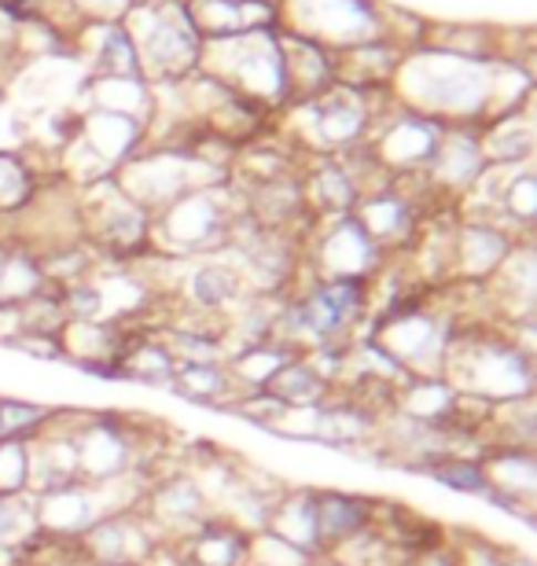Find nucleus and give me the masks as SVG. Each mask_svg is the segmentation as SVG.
<instances>
[{
  "mask_svg": "<svg viewBox=\"0 0 537 566\" xmlns=\"http://www.w3.org/2000/svg\"><path fill=\"white\" fill-rule=\"evenodd\" d=\"M505 566H534V556H530V552H523V548L512 545V552H508V563H505Z\"/></svg>",
  "mask_w": 537,
  "mask_h": 566,
  "instance_id": "obj_36",
  "label": "nucleus"
},
{
  "mask_svg": "<svg viewBox=\"0 0 537 566\" xmlns=\"http://www.w3.org/2000/svg\"><path fill=\"white\" fill-rule=\"evenodd\" d=\"M122 22L133 33L144 77L152 85L180 82L199 71L203 38L192 27L185 0H141Z\"/></svg>",
  "mask_w": 537,
  "mask_h": 566,
  "instance_id": "obj_5",
  "label": "nucleus"
},
{
  "mask_svg": "<svg viewBox=\"0 0 537 566\" xmlns=\"http://www.w3.org/2000/svg\"><path fill=\"white\" fill-rule=\"evenodd\" d=\"M49 177L27 151H0V218H16Z\"/></svg>",
  "mask_w": 537,
  "mask_h": 566,
  "instance_id": "obj_28",
  "label": "nucleus"
},
{
  "mask_svg": "<svg viewBox=\"0 0 537 566\" xmlns=\"http://www.w3.org/2000/svg\"><path fill=\"white\" fill-rule=\"evenodd\" d=\"M478 140H483L486 166H530L534 163V115L530 104L519 111H508L500 118H489L478 126Z\"/></svg>",
  "mask_w": 537,
  "mask_h": 566,
  "instance_id": "obj_23",
  "label": "nucleus"
},
{
  "mask_svg": "<svg viewBox=\"0 0 537 566\" xmlns=\"http://www.w3.org/2000/svg\"><path fill=\"white\" fill-rule=\"evenodd\" d=\"M523 243L508 224L497 218H467L456 213L453 240H450V283L464 287H486L497 276V269L508 262V254Z\"/></svg>",
  "mask_w": 537,
  "mask_h": 566,
  "instance_id": "obj_12",
  "label": "nucleus"
},
{
  "mask_svg": "<svg viewBox=\"0 0 537 566\" xmlns=\"http://www.w3.org/2000/svg\"><path fill=\"white\" fill-rule=\"evenodd\" d=\"M52 420H55V405L0 394V438L33 441V438L41 434V430H49Z\"/></svg>",
  "mask_w": 537,
  "mask_h": 566,
  "instance_id": "obj_30",
  "label": "nucleus"
},
{
  "mask_svg": "<svg viewBox=\"0 0 537 566\" xmlns=\"http://www.w3.org/2000/svg\"><path fill=\"white\" fill-rule=\"evenodd\" d=\"M295 354L288 346H280L277 338H266V343H250V346H239L228 354V376H233L236 390L239 394H255V390H266L272 376L288 365Z\"/></svg>",
  "mask_w": 537,
  "mask_h": 566,
  "instance_id": "obj_26",
  "label": "nucleus"
},
{
  "mask_svg": "<svg viewBox=\"0 0 537 566\" xmlns=\"http://www.w3.org/2000/svg\"><path fill=\"white\" fill-rule=\"evenodd\" d=\"M114 180L136 207L158 213L185 191L225 185L228 169L199 158L188 144H147L141 155H133L122 169H114Z\"/></svg>",
  "mask_w": 537,
  "mask_h": 566,
  "instance_id": "obj_7",
  "label": "nucleus"
},
{
  "mask_svg": "<svg viewBox=\"0 0 537 566\" xmlns=\"http://www.w3.org/2000/svg\"><path fill=\"white\" fill-rule=\"evenodd\" d=\"M71 434L82 482H118L136 471L155 474L158 460L166 457V446L158 438L163 430H147L136 416L74 409Z\"/></svg>",
  "mask_w": 537,
  "mask_h": 566,
  "instance_id": "obj_2",
  "label": "nucleus"
},
{
  "mask_svg": "<svg viewBox=\"0 0 537 566\" xmlns=\"http://www.w3.org/2000/svg\"><path fill=\"white\" fill-rule=\"evenodd\" d=\"M391 258L361 229L353 213L317 218L302 243V276L313 280H375Z\"/></svg>",
  "mask_w": 537,
  "mask_h": 566,
  "instance_id": "obj_8",
  "label": "nucleus"
},
{
  "mask_svg": "<svg viewBox=\"0 0 537 566\" xmlns=\"http://www.w3.org/2000/svg\"><path fill=\"white\" fill-rule=\"evenodd\" d=\"M30 485V449L27 441L0 438V493L16 496Z\"/></svg>",
  "mask_w": 537,
  "mask_h": 566,
  "instance_id": "obj_33",
  "label": "nucleus"
},
{
  "mask_svg": "<svg viewBox=\"0 0 537 566\" xmlns=\"http://www.w3.org/2000/svg\"><path fill=\"white\" fill-rule=\"evenodd\" d=\"M445 379L461 398L483 401L489 409L512 401L534 398V354L516 343L508 327L489 321H464L456 332L450 357H445Z\"/></svg>",
  "mask_w": 537,
  "mask_h": 566,
  "instance_id": "obj_1",
  "label": "nucleus"
},
{
  "mask_svg": "<svg viewBox=\"0 0 537 566\" xmlns=\"http://www.w3.org/2000/svg\"><path fill=\"white\" fill-rule=\"evenodd\" d=\"M483 174H486V155H483V140H478V126H445V137L424 174L434 196L445 207H456L478 185Z\"/></svg>",
  "mask_w": 537,
  "mask_h": 566,
  "instance_id": "obj_14",
  "label": "nucleus"
},
{
  "mask_svg": "<svg viewBox=\"0 0 537 566\" xmlns=\"http://www.w3.org/2000/svg\"><path fill=\"white\" fill-rule=\"evenodd\" d=\"M313 493H317V526H321L324 556L372 526L375 496L335 490V485H324V490H317V485H313Z\"/></svg>",
  "mask_w": 537,
  "mask_h": 566,
  "instance_id": "obj_21",
  "label": "nucleus"
},
{
  "mask_svg": "<svg viewBox=\"0 0 537 566\" xmlns=\"http://www.w3.org/2000/svg\"><path fill=\"white\" fill-rule=\"evenodd\" d=\"M280 30L324 44L328 52L386 38V11L372 0H277Z\"/></svg>",
  "mask_w": 537,
  "mask_h": 566,
  "instance_id": "obj_9",
  "label": "nucleus"
},
{
  "mask_svg": "<svg viewBox=\"0 0 537 566\" xmlns=\"http://www.w3.org/2000/svg\"><path fill=\"white\" fill-rule=\"evenodd\" d=\"M247 545H250V534H244V530L233 526L228 518L214 515L196 534H188L185 541H177V545H169V548L188 566H247Z\"/></svg>",
  "mask_w": 537,
  "mask_h": 566,
  "instance_id": "obj_22",
  "label": "nucleus"
},
{
  "mask_svg": "<svg viewBox=\"0 0 537 566\" xmlns=\"http://www.w3.org/2000/svg\"><path fill=\"white\" fill-rule=\"evenodd\" d=\"M420 474H424V479H431V482H438L442 490L467 493V496H486V471H483V460H478V457H467V452H450V457L431 460Z\"/></svg>",
  "mask_w": 537,
  "mask_h": 566,
  "instance_id": "obj_29",
  "label": "nucleus"
},
{
  "mask_svg": "<svg viewBox=\"0 0 537 566\" xmlns=\"http://www.w3.org/2000/svg\"><path fill=\"white\" fill-rule=\"evenodd\" d=\"M302 196L306 207L313 210V218H339V213H353L361 199V188L339 155H306Z\"/></svg>",
  "mask_w": 537,
  "mask_h": 566,
  "instance_id": "obj_18",
  "label": "nucleus"
},
{
  "mask_svg": "<svg viewBox=\"0 0 537 566\" xmlns=\"http://www.w3.org/2000/svg\"><path fill=\"white\" fill-rule=\"evenodd\" d=\"M0 566H11V556H8V552H0Z\"/></svg>",
  "mask_w": 537,
  "mask_h": 566,
  "instance_id": "obj_38",
  "label": "nucleus"
},
{
  "mask_svg": "<svg viewBox=\"0 0 537 566\" xmlns=\"http://www.w3.org/2000/svg\"><path fill=\"white\" fill-rule=\"evenodd\" d=\"M74 140L114 177V169H122L133 155H141L147 147V126L141 118L114 115V111L78 107Z\"/></svg>",
  "mask_w": 537,
  "mask_h": 566,
  "instance_id": "obj_16",
  "label": "nucleus"
},
{
  "mask_svg": "<svg viewBox=\"0 0 537 566\" xmlns=\"http://www.w3.org/2000/svg\"><path fill=\"white\" fill-rule=\"evenodd\" d=\"M478 460H483V471H486V501L505 507L508 515H519L523 523H530L534 518V493H537L534 449L486 446Z\"/></svg>",
  "mask_w": 537,
  "mask_h": 566,
  "instance_id": "obj_15",
  "label": "nucleus"
},
{
  "mask_svg": "<svg viewBox=\"0 0 537 566\" xmlns=\"http://www.w3.org/2000/svg\"><path fill=\"white\" fill-rule=\"evenodd\" d=\"M78 210H82V240L100 262L133 265L152 254V213L136 207L114 177L78 188Z\"/></svg>",
  "mask_w": 537,
  "mask_h": 566,
  "instance_id": "obj_6",
  "label": "nucleus"
},
{
  "mask_svg": "<svg viewBox=\"0 0 537 566\" xmlns=\"http://www.w3.org/2000/svg\"><path fill=\"white\" fill-rule=\"evenodd\" d=\"M239 213H244V196L233 177L225 185L185 191L169 207L152 213V254L185 262V258L225 251Z\"/></svg>",
  "mask_w": 537,
  "mask_h": 566,
  "instance_id": "obj_3",
  "label": "nucleus"
},
{
  "mask_svg": "<svg viewBox=\"0 0 537 566\" xmlns=\"http://www.w3.org/2000/svg\"><path fill=\"white\" fill-rule=\"evenodd\" d=\"M199 71L221 82L228 93L277 115L291 104L288 74H283L280 30H250L236 38L203 41Z\"/></svg>",
  "mask_w": 537,
  "mask_h": 566,
  "instance_id": "obj_4",
  "label": "nucleus"
},
{
  "mask_svg": "<svg viewBox=\"0 0 537 566\" xmlns=\"http://www.w3.org/2000/svg\"><path fill=\"white\" fill-rule=\"evenodd\" d=\"M141 515L152 523L163 545H177L188 534H196L207 518H214V504L196 482V474L185 463H174V468L152 474L141 496Z\"/></svg>",
  "mask_w": 537,
  "mask_h": 566,
  "instance_id": "obj_11",
  "label": "nucleus"
},
{
  "mask_svg": "<svg viewBox=\"0 0 537 566\" xmlns=\"http://www.w3.org/2000/svg\"><path fill=\"white\" fill-rule=\"evenodd\" d=\"M169 390L192 405H210V409H221V412H228L244 398V394L236 390L233 376H228L225 360L221 365H177Z\"/></svg>",
  "mask_w": 537,
  "mask_h": 566,
  "instance_id": "obj_25",
  "label": "nucleus"
},
{
  "mask_svg": "<svg viewBox=\"0 0 537 566\" xmlns=\"http://www.w3.org/2000/svg\"><path fill=\"white\" fill-rule=\"evenodd\" d=\"M445 137V126L427 115H416L409 107H397L394 96L383 107V115L375 118V126L369 133V151L375 155V163L383 166L386 177H420L427 174L434 151Z\"/></svg>",
  "mask_w": 537,
  "mask_h": 566,
  "instance_id": "obj_10",
  "label": "nucleus"
},
{
  "mask_svg": "<svg viewBox=\"0 0 537 566\" xmlns=\"http://www.w3.org/2000/svg\"><path fill=\"white\" fill-rule=\"evenodd\" d=\"M118 371H122V379L169 390L177 360L169 354V346L163 343V335L152 332V327H133L130 343H125L122 357H118Z\"/></svg>",
  "mask_w": 537,
  "mask_h": 566,
  "instance_id": "obj_24",
  "label": "nucleus"
},
{
  "mask_svg": "<svg viewBox=\"0 0 537 566\" xmlns=\"http://www.w3.org/2000/svg\"><path fill=\"white\" fill-rule=\"evenodd\" d=\"M74 548L85 566H147L163 541L141 515V507H130L100 518L82 541H74Z\"/></svg>",
  "mask_w": 537,
  "mask_h": 566,
  "instance_id": "obj_13",
  "label": "nucleus"
},
{
  "mask_svg": "<svg viewBox=\"0 0 537 566\" xmlns=\"http://www.w3.org/2000/svg\"><path fill=\"white\" fill-rule=\"evenodd\" d=\"M71 416L74 409H55V420L49 430H41L38 438L27 441L30 449V496H41L49 490H60V485L78 482V449H74V434H71Z\"/></svg>",
  "mask_w": 537,
  "mask_h": 566,
  "instance_id": "obj_17",
  "label": "nucleus"
},
{
  "mask_svg": "<svg viewBox=\"0 0 537 566\" xmlns=\"http://www.w3.org/2000/svg\"><path fill=\"white\" fill-rule=\"evenodd\" d=\"M0 235H4V218H0Z\"/></svg>",
  "mask_w": 537,
  "mask_h": 566,
  "instance_id": "obj_39",
  "label": "nucleus"
},
{
  "mask_svg": "<svg viewBox=\"0 0 537 566\" xmlns=\"http://www.w3.org/2000/svg\"><path fill=\"white\" fill-rule=\"evenodd\" d=\"M269 534H277L280 541H288L306 556L321 559V526H317V493L313 485H283L280 496L272 501L269 512Z\"/></svg>",
  "mask_w": 537,
  "mask_h": 566,
  "instance_id": "obj_20",
  "label": "nucleus"
},
{
  "mask_svg": "<svg viewBox=\"0 0 537 566\" xmlns=\"http://www.w3.org/2000/svg\"><path fill=\"white\" fill-rule=\"evenodd\" d=\"M38 541V518H33V496L0 493V552H19Z\"/></svg>",
  "mask_w": 537,
  "mask_h": 566,
  "instance_id": "obj_31",
  "label": "nucleus"
},
{
  "mask_svg": "<svg viewBox=\"0 0 537 566\" xmlns=\"http://www.w3.org/2000/svg\"><path fill=\"white\" fill-rule=\"evenodd\" d=\"M453 548H456V566H505L512 552V545H497V541L478 534L453 537Z\"/></svg>",
  "mask_w": 537,
  "mask_h": 566,
  "instance_id": "obj_34",
  "label": "nucleus"
},
{
  "mask_svg": "<svg viewBox=\"0 0 537 566\" xmlns=\"http://www.w3.org/2000/svg\"><path fill=\"white\" fill-rule=\"evenodd\" d=\"M266 394L272 401H280L283 409H317V405H324L331 398V387L317 376L310 360L302 354H295L288 365L272 376Z\"/></svg>",
  "mask_w": 537,
  "mask_h": 566,
  "instance_id": "obj_27",
  "label": "nucleus"
},
{
  "mask_svg": "<svg viewBox=\"0 0 537 566\" xmlns=\"http://www.w3.org/2000/svg\"><path fill=\"white\" fill-rule=\"evenodd\" d=\"M280 49H283V74H288L291 104L317 99L335 85V60H331V52L324 44L280 30Z\"/></svg>",
  "mask_w": 537,
  "mask_h": 566,
  "instance_id": "obj_19",
  "label": "nucleus"
},
{
  "mask_svg": "<svg viewBox=\"0 0 537 566\" xmlns=\"http://www.w3.org/2000/svg\"><path fill=\"white\" fill-rule=\"evenodd\" d=\"M147 566H188V563H185V559H180V556H177V552H174V548H169V545H163V548H158V552H155V559H152V563H147Z\"/></svg>",
  "mask_w": 537,
  "mask_h": 566,
  "instance_id": "obj_35",
  "label": "nucleus"
},
{
  "mask_svg": "<svg viewBox=\"0 0 537 566\" xmlns=\"http://www.w3.org/2000/svg\"><path fill=\"white\" fill-rule=\"evenodd\" d=\"M317 559L306 556L288 541H280L277 534L269 530H258L250 534V545H247V566H313Z\"/></svg>",
  "mask_w": 537,
  "mask_h": 566,
  "instance_id": "obj_32",
  "label": "nucleus"
},
{
  "mask_svg": "<svg viewBox=\"0 0 537 566\" xmlns=\"http://www.w3.org/2000/svg\"><path fill=\"white\" fill-rule=\"evenodd\" d=\"M313 566H339V563H335V559H328V556H321Z\"/></svg>",
  "mask_w": 537,
  "mask_h": 566,
  "instance_id": "obj_37",
  "label": "nucleus"
}]
</instances>
